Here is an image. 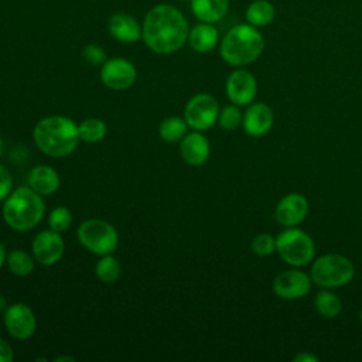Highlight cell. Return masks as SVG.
I'll list each match as a JSON object with an SVG mask.
<instances>
[{
	"instance_id": "obj_1",
	"label": "cell",
	"mask_w": 362,
	"mask_h": 362,
	"mask_svg": "<svg viewBox=\"0 0 362 362\" xmlns=\"http://www.w3.org/2000/svg\"><path fill=\"white\" fill-rule=\"evenodd\" d=\"M188 34V23L184 14L170 4H157L150 8L141 27L144 44L156 54L178 51L187 42Z\"/></svg>"
},
{
	"instance_id": "obj_2",
	"label": "cell",
	"mask_w": 362,
	"mask_h": 362,
	"mask_svg": "<svg viewBox=\"0 0 362 362\" xmlns=\"http://www.w3.org/2000/svg\"><path fill=\"white\" fill-rule=\"evenodd\" d=\"M33 139L38 150L49 157H66L78 146V124L66 116H47L33 130Z\"/></svg>"
},
{
	"instance_id": "obj_3",
	"label": "cell",
	"mask_w": 362,
	"mask_h": 362,
	"mask_svg": "<svg viewBox=\"0 0 362 362\" xmlns=\"http://www.w3.org/2000/svg\"><path fill=\"white\" fill-rule=\"evenodd\" d=\"M45 204L42 195L28 185H21L10 192L3 202L1 214L8 228L16 232H28L42 219Z\"/></svg>"
},
{
	"instance_id": "obj_4",
	"label": "cell",
	"mask_w": 362,
	"mask_h": 362,
	"mask_svg": "<svg viewBox=\"0 0 362 362\" xmlns=\"http://www.w3.org/2000/svg\"><path fill=\"white\" fill-rule=\"evenodd\" d=\"M264 49V40L257 27L245 23L232 27L221 41V57L232 66H246L255 62Z\"/></svg>"
},
{
	"instance_id": "obj_5",
	"label": "cell",
	"mask_w": 362,
	"mask_h": 362,
	"mask_svg": "<svg viewBox=\"0 0 362 362\" xmlns=\"http://www.w3.org/2000/svg\"><path fill=\"white\" fill-rule=\"evenodd\" d=\"M354 276V263L338 253L322 255L311 266V280L322 288L344 287L352 281Z\"/></svg>"
},
{
	"instance_id": "obj_6",
	"label": "cell",
	"mask_w": 362,
	"mask_h": 362,
	"mask_svg": "<svg viewBox=\"0 0 362 362\" xmlns=\"http://www.w3.org/2000/svg\"><path fill=\"white\" fill-rule=\"evenodd\" d=\"M276 252L287 264L303 267L314 260L315 243L307 232L293 226L276 236Z\"/></svg>"
},
{
	"instance_id": "obj_7",
	"label": "cell",
	"mask_w": 362,
	"mask_h": 362,
	"mask_svg": "<svg viewBox=\"0 0 362 362\" xmlns=\"http://www.w3.org/2000/svg\"><path fill=\"white\" fill-rule=\"evenodd\" d=\"M78 239L89 252L105 256L112 255L119 245V233L116 228L103 219H86L78 226Z\"/></svg>"
},
{
	"instance_id": "obj_8",
	"label": "cell",
	"mask_w": 362,
	"mask_h": 362,
	"mask_svg": "<svg viewBox=\"0 0 362 362\" xmlns=\"http://www.w3.org/2000/svg\"><path fill=\"white\" fill-rule=\"evenodd\" d=\"M219 116L218 100L209 93H198L192 96L184 109V119L192 130L205 132L211 129Z\"/></svg>"
},
{
	"instance_id": "obj_9",
	"label": "cell",
	"mask_w": 362,
	"mask_h": 362,
	"mask_svg": "<svg viewBox=\"0 0 362 362\" xmlns=\"http://www.w3.org/2000/svg\"><path fill=\"white\" fill-rule=\"evenodd\" d=\"M311 276L298 267L279 273L273 281V291L283 300H300L311 290Z\"/></svg>"
},
{
	"instance_id": "obj_10",
	"label": "cell",
	"mask_w": 362,
	"mask_h": 362,
	"mask_svg": "<svg viewBox=\"0 0 362 362\" xmlns=\"http://www.w3.org/2000/svg\"><path fill=\"white\" fill-rule=\"evenodd\" d=\"M137 72L134 65L120 57L109 58L102 64L100 79L105 86L112 90H124L130 88L136 81Z\"/></svg>"
},
{
	"instance_id": "obj_11",
	"label": "cell",
	"mask_w": 362,
	"mask_h": 362,
	"mask_svg": "<svg viewBox=\"0 0 362 362\" xmlns=\"http://www.w3.org/2000/svg\"><path fill=\"white\" fill-rule=\"evenodd\" d=\"M4 325L8 334L16 339H28L37 328V320L33 310L24 303H14L4 311Z\"/></svg>"
},
{
	"instance_id": "obj_12",
	"label": "cell",
	"mask_w": 362,
	"mask_h": 362,
	"mask_svg": "<svg viewBox=\"0 0 362 362\" xmlns=\"http://www.w3.org/2000/svg\"><path fill=\"white\" fill-rule=\"evenodd\" d=\"M225 89L229 102L238 106H246L253 103L257 95V82L253 74L238 68L228 76Z\"/></svg>"
},
{
	"instance_id": "obj_13",
	"label": "cell",
	"mask_w": 362,
	"mask_h": 362,
	"mask_svg": "<svg viewBox=\"0 0 362 362\" xmlns=\"http://www.w3.org/2000/svg\"><path fill=\"white\" fill-rule=\"evenodd\" d=\"M33 256L42 266L58 263L64 255L65 243L59 232L52 229L41 230L33 240Z\"/></svg>"
},
{
	"instance_id": "obj_14",
	"label": "cell",
	"mask_w": 362,
	"mask_h": 362,
	"mask_svg": "<svg viewBox=\"0 0 362 362\" xmlns=\"http://www.w3.org/2000/svg\"><path fill=\"white\" fill-rule=\"evenodd\" d=\"M308 214V201L298 192H290L284 195L276 205V221L286 228L300 225Z\"/></svg>"
},
{
	"instance_id": "obj_15",
	"label": "cell",
	"mask_w": 362,
	"mask_h": 362,
	"mask_svg": "<svg viewBox=\"0 0 362 362\" xmlns=\"http://www.w3.org/2000/svg\"><path fill=\"white\" fill-rule=\"evenodd\" d=\"M273 122L274 115L272 107L263 102H256L250 103L243 113L242 126L246 134L252 137H262L272 130Z\"/></svg>"
},
{
	"instance_id": "obj_16",
	"label": "cell",
	"mask_w": 362,
	"mask_h": 362,
	"mask_svg": "<svg viewBox=\"0 0 362 362\" xmlns=\"http://www.w3.org/2000/svg\"><path fill=\"white\" fill-rule=\"evenodd\" d=\"M180 153L182 160L189 165H202L211 154V146L208 139L201 132L187 133L180 144Z\"/></svg>"
},
{
	"instance_id": "obj_17",
	"label": "cell",
	"mask_w": 362,
	"mask_h": 362,
	"mask_svg": "<svg viewBox=\"0 0 362 362\" xmlns=\"http://www.w3.org/2000/svg\"><path fill=\"white\" fill-rule=\"evenodd\" d=\"M107 30L120 42H136L141 37V25L127 13H116L109 18Z\"/></svg>"
},
{
	"instance_id": "obj_18",
	"label": "cell",
	"mask_w": 362,
	"mask_h": 362,
	"mask_svg": "<svg viewBox=\"0 0 362 362\" xmlns=\"http://www.w3.org/2000/svg\"><path fill=\"white\" fill-rule=\"evenodd\" d=\"M27 182L30 188H33L35 192L44 197V195H51L57 192V189L59 188L61 180L55 168L47 164H40L31 168L27 177Z\"/></svg>"
},
{
	"instance_id": "obj_19",
	"label": "cell",
	"mask_w": 362,
	"mask_h": 362,
	"mask_svg": "<svg viewBox=\"0 0 362 362\" xmlns=\"http://www.w3.org/2000/svg\"><path fill=\"white\" fill-rule=\"evenodd\" d=\"M218 40H219V33L211 23L201 21L194 28H191L188 34L189 47L195 52H201V54L212 51L216 47Z\"/></svg>"
},
{
	"instance_id": "obj_20",
	"label": "cell",
	"mask_w": 362,
	"mask_h": 362,
	"mask_svg": "<svg viewBox=\"0 0 362 362\" xmlns=\"http://www.w3.org/2000/svg\"><path fill=\"white\" fill-rule=\"evenodd\" d=\"M194 16L202 23L221 21L229 8V0H191Z\"/></svg>"
},
{
	"instance_id": "obj_21",
	"label": "cell",
	"mask_w": 362,
	"mask_h": 362,
	"mask_svg": "<svg viewBox=\"0 0 362 362\" xmlns=\"http://www.w3.org/2000/svg\"><path fill=\"white\" fill-rule=\"evenodd\" d=\"M274 6L269 0H255L247 6L245 11L246 21L257 28L269 25L274 20Z\"/></svg>"
},
{
	"instance_id": "obj_22",
	"label": "cell",
	"mask_w": 362,
	"mask_h": 362,
	"mask_svg": "<svg viewBox=\"0 0 362 362\" xmlns=\"http://www.w3.org/2000/svg\"><path fill=\"white\" fill-rule=\"evenodd\" d=\"M314 307L321 317L335 318L342 310V301L339 300V297L335 293L325 288L315 294Z\"/></svg>"
},
{
	"instance_id": "obj_23",
	"label": "cell",
	"mask_w": 362,
	"mask_h": 362,
	"mask_svg": "<svg viewBox=\"0 0 362 362\" xmlns=\"http://www.w3.org/2000/svg\"><path fill=\"white\" fill-rule=\"evenodd\" d=\"M187 129H188V124L184 117L170 116L160 123L158 134L164 141L175 143L184 139V136L187 134Z\"/></svg>"
},
{
	"instance_id": "obj_24",
	"label": "cell",
	"mask_w": 362,
	"mask_h": 362,
	"mask_svg": "<svg viewBox=\"0 0 362 362\" xmlns=\"http://www.w3.org/2000/svg\"><path fill=\"white\" fill-rule=\"evenodd\" d=\"M78 133H79V139L82 141L98 143L106 136L107 126L102 119L89 117V119L82 120L78 124Z\"/></svg>"
},
{
	"instance_id": "obj_25",
	"label": "cell",
	"mask_w": 362,
	"mask_h": 362,
	"mask_svg": "<svg viewBox=\"0 0 362 362\" xmlns=\"http://www.w3.org/2000/svg\"><path fill=\"white\" fill-rule=\"evenodd\" d=\"M6 263L10 269V272L16 276L24 277L31 274L34 270V260L33 257L23 249H14L7 253Z\"/></svg>"
},
{
	"instance_id": "obj_26",
	"label": "cell",
	"mask_w": 362,
	"mask_h": 362,
	"mask_svg": "<svg viewBox=\"0 0 362 362\" xmlns=\"http://www.w3.org/2000/svg\"><path fill=\"white\" fill-rule=\"evenodd\" d=\"M96 277L103 283H115L120 276V263L112 255L100 256L95 266Z\"/></svg>"
},
{
	"instance_id": "obj_27",
	"label": "cell",
	"mask_w": 362,
	"mask_h": 362,
	"mask_svg": "<svg viewBox=\"0 0 362 362\" xmlns=\"http://www.w3.org/2000/svg\"><path fill=\"white\" fill-rule=\"evenodd\" d=\"M242 120H243V113L240 112L238 105L232 103L219 110L218 122L223 130H235L242 124Z\"/></svg>"
},
{
	"instance_id": "obj_28",
	"label": "cell",
	"mask_w": 362,
	"mask_h": 362,
	"mask_svg": "<svg viewBox=\"0 0 362 362\" xmlns=\"http://www.w3.org/2000/svg\"><path fill=\"white\" fill-rule=\"evenodd\" d=\"M48 223L49 229L62 233L68 230L72 223V212L66 206H55L48 216Z\"/></svg>"
},
{
	"instance_id": "obj_29",
	"label": "cell",
	"mask_w": 362,
	"mask_h": 362,
	"mask_svg": "<svg viewBox=\"0 0 362 362\" xmlns=\"http://www.w3.org/2000/svg\"><path fill=\"white\" fill-rule=\"evenodd\" d=\"M250 247L257 256H270L276 252V238L270 233H259L252 239Z\"/></svg>"
},
{
	"instance_id": "obj_30",
	"label": "cell",
	"mask_w": 362,
	"mask_h": 362,
	"mask_svg": "<svg viewBox=\"0 0 362 362\" xmlns=\"http://www.w3.org/2000/svg\"><path fill=\"white\" fill-rule=\"evenodd\" d=\"M82 57L92 65H102L107 57L105 49L98 44H88L82 49Z\"/></svg>"
},
{
	"instance_id": "obj_31",
	"label": "cell",
	"mask_w": 362,
	"mask_h": 362,
	"mask_svg": "<svg viewBox=\"0 0 362 362\" xmlns=\"http://www.w3.org/2000/svg\"><path fill=\"white\" fill-rule=\"evenodd\" d=\"M13 191V178L10 171L0 164V204L6 201V198Z\"/></svg>"
},
{
	"instance_id": "obj_32",
	"label": "cell",
	"mask_w": 362,
	"mask_h": 362,
	"mask_svg": "<svg viewBox=\"0 0 362 362\" xmlns=\"http://www.w3.org/2000/svg\"><path fill=\"white\" fill-rule=\"evenodd\" d=\"M14 359V352H13V348L11 345L0 338V362H11Z\"/></svg>"
},
{
	"instance_id": "obj_33",
	"label": "cell",
	"mask_w": 362,
	"mask_h": 362,
	"mask_svg": "<svg viewBox=\"0 0 362 362\" xmlns=\"http://www.w3.org/2000/svg\"><path fill=\"white\" fill-rule=\"evenodd\" d=\"M293 361H296V362H318V356H315L310 352H300L293 358Z\"/></svg>"
},
{
	"instance_id": "obj_34",
	"label": "cell",
	"mask_w": 362,
	"mask_h": 362,
	"mask_svg": "<svg viewBox=\"0 0 362 362\" xmlns=\"http://www.w3.org/2000/svg\"><path fill=\"white\" fill-rule=\"evenodd\" d=\"M6 257H7V255H6V249H4L3 243H0V269L4 266V263H6Z\"/></svg>"
},
{
	"instance_id": "obj_35",
	"label": "cell",
	"mask_w": 362,
	"mask_h": 362,
	"mask_svg": "<svg viewBox=\"0 0 362 362\" xmlns=\"http://www.w3.org/2000/svg\"><path fill=\"white\" fill-rule=\"evenodd\" d=\"M64 361H68V362H74L75 358L74 356H57L54 359V362H64Z\"/></svg>"
},
{
	"instance_id": "obj_36",
	"label": "cell",
	"mask_w": 362,
	"mask_h": 362,
	"mask_svg": "<svg viewBox=\"0 0 362 362\" xmlns=\"http://www.w3.org/2000/svg\"><path fill=\"white\" fill-rule=\"evenodd\" d=\"M6 308H7V301H6L4 297L0 296V310H1V311H6Z\"/></svg>"
},
{
	"instance_id": "obj_37",
	"label": "cell",
	"mask_w": 362,
	"mask_h": 362,
	"mask_svg": "<svg viewBox=\"0 0 362 362\" xmlns=\"http://www.w3.org/2000/svg\"><path fill=\"white\" fill-rule=\"evenodd\" d=\"M3 153H4V141H3V139L0 137V157L3 156Z\"/></svg>"
},
{
	"instance_id": "obj_38",
	"label": "cell",
	"mask_w": 362,
	"mask_h": 362,
	"mask_svg": "<svg viewBox=\"0 0 362 362\" xmlns=\"http://www.w3.org/2000/svg\"><path fill=\"white\" fill-rule=\"evenodd\" d=\"M359 318H361V322H362V310H361V315H359Z\"/></svg>"
}]
</instances>
